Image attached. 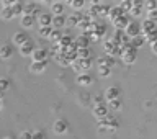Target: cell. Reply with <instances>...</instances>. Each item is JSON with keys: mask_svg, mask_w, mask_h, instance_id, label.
Returning a JSON list of instances; mask_svg holds the SVG:
<instances>
[{"mask_svg": "<svg viewBox=\"0 0 157 139\" xmlns=\"http://www.w3.org/2000/svg\"><path fill=\"white\" fill-rule=\"evenodd\" d=\"M72 43H74V39H72L71 36H67V34H62V38L59 39V43H57V44H59V46H61L62 49H67Z\"/></svg>", "mask_w": 157, "mask_h": 139, "instance_id": "cell-30", "label": "cell"}, {"mask_svg": "<svg viewBox=\"0 0 157 139\" xmlns=\"http://www.w3.org/2000/svg\"><path fill=\"white\" fill-rule=\"evenodd\" d=\"M12 3H13V2H10V0H3V2H2V7H12Z\"/></svg>", "mask_w": 157, "mask_h": 139, "instance_id": "cell-52", "label": "cell"}, {"mask_svg": "<svg viewBox=\"0 0 157 139\" xmlns=\"http://www.w3.org/2000/svg\"><path fill=\"white\" fill-rule=\"evenodd\" d=\"M146 41H144V36H142V34H139V36H134V38H131L129 39V44L134 49H137V48H141L142 44H144Z\"/></svg>", "mask_w": 157, "mask_h": 139, "instance_id": "cell-29", "label": "cell"}, {"mask_svg": "<svg viewBox=\"0 0 157 139\" xmlns=\"http://www.w3.org/2000/svg\"><path fill=\"white\" fill-rule=\"evenodd\" d=\"M108 105H110L113 110H121V106H123V103L120 98H116V100H111V102H108Z\"/></svg>", "mask_w": 157, "mask_h": 139, "instance_id": "cell-43", "label": "cell"}, {"mask_svg": "<svg viewBox=\"0 0 157 139\" xmlns=\"http://www.w3.org/2000/svg\"><path fill=\"white\" fill-rule=\"evenodd\" d=\"M144 41H147L149 44L155 43V41H157V29H154V31H151V33L144 34Z\"/></svg>", "mask_w": 157, "mask_h": 139, "instance_id": "cell-35", "label": "cell"}, {"mask_svg": "<svg viewBox=\"0 0 157 139\" xmlns=\"http://www.w3.org/2000/svg\"><path fill=\"white\" fill-rule=\"evenodd\" d=\"M131 7H132V2H129V0H123V2L120 3V8L123 10L124 13H128L131 10Z\"/></svg>", "mask_w": 157, "mask_h": 139, "instance_id": "cell-41", "label": "cell"}, {"mask_svg": "<svg viewBox=\"0 0 157 139\" xmlns=\"http://www.w3.org/2000/svg\"><path fill=\"white\" fill-rule=\"evenodd\" d=\"M20 139H31V131H23L20 134Z\"/></svg>", "mask_w": 157, "mask_h": 139, "instance_id": "cell-49", "label": "cell"}, {"mask_svg": "<svg viewBox=\"0 0 157 139\" xmlns=\"http://www.w3.org/2000/svg\"><path fill=\"white\" fill-rule=\"evenodd\" d=\"M121 59L124 64H132L136 61V52H124V54H121Z\"/></svg>", "mask_w": 157, "mask_h": 139, "instance_id": "cell-33", "label": "cell"}, {"mask_svg": "<svg viewBox=\"0 0 157 139\" xmlns=\"http://www.w3.org/2000/svg\"><path fill=\"white\" fill-rule=\"evenodd\" d=\"M98 75H100V77H110L111 75V69L105 67V66H100V67H98Z\"/></svg>", "mask_w": 157, "mask_h": 139, "instance_id": "cell-38", "label": "cell"}, {"mask_svg": "<svg viewBox=\"0 0 157 139\" xmlns=\"http://www.w3.org/2000/svg\"><path fill=\"white\" fill-rule=\"evenodd\" d=\"M74 44L77 46V49L90 48V41H88V38H85V36H78V38H77V41H74Z\"/></svg>", "mask_w": 157, "mask_h": 139, "instance_id": "cell-24", "label": "cell"}, {"mask_svg": "<svg viewBox=\"0 0 157 139\" xmlns=\"http://www.w3.org/2000/svg\"><path fill=\"white\" fill-rule=\"evenodd\" d=\"M92 103H93V106L103 105V98H101L100 95H97V97H93V100H92Z\"/></svg>", "mask_w": 157, "mask_h": 139, "instance_id": "cell-47", "label": "cell"}, {"mask_svg": "<svg viewBox=\"0 0 157 139\" xmlns=\"http://www.w3.org/2000/svg\"><path fill=\"white\" fill-rule=\"evenodd\" d=\"M66 25V17L64 15H59V17H52V21H51V28L52 29H59Z\"/></svg>", "mask_w": 157, "mask_h": 139, "instance_id": "cell-17", "label": "cell"}, {"mask_svg": "<svg viewBox=\"0 0 157 139\" xmlns=\"http://www.w3.org/2000/svg\"><path fill=\"white\" fill-rule=\"evenodd\" d=\"M51 31H52V28H51V26L39 28V36H43V38H49V36H51Z\"/></svg>", "mask_w": 157, "mask_h": 139, "instance_id": "cell-42", "label": "cell"}, {"mask_svg": "<svg viewBox=\"0 0 157 139\" xmlns=\"http://www.w3.org/2000/svg\"><path fill=\"white\" fill-rule=\"evenodd\" d=\"M100 3L101 2H90V10H88V13H87V17H90L92 20L95 18V17H98L100 15Z\"/></svg>", "mask_w": 157, "mask_h": 139, "instance_id": "cell-15", "label": "cell"}, {"mask_svg": "<svg viewBox=\"0 0 157 139\" xmlns=\"http://www.w3.org/2000/svg\"><path fill=\"white\" fill-rule=\"evenodd\" d=\"M121 15H124V12L120 8V5H115V7L110 8V13H108V18H110V21H115L118 17H121Z\"/></svg>", "mask_w": 157, "mask_h": 139, "instance_id": "cell-18", "label": "cell"}, {"mask_svg": "<svg viewBox=\"0 0 157 139\" xmlns=\"http://www.w3.org/2000/svg\"><path fill=\"white\" fill-rule=\"evenodd\" d=\"M71 67H72V69H74V71H75L77 74H78V75H80V74H83V71H82V67H80V64H78L77 59H75V61H74V62L71 64Z\"/></svg>", "mask_w": 157, "mask_h": 139, "instance_id": "cell-46", "label": "cell"}, {"mask_svg": "<svg viewBox=\"0 0 157 139\" xmlns=\"http://www.w3.org/2000/svg\"><path fill=\"white\" fill-rule=\"evenodd\" d=\"M33 51H34V44H33L31 41H29V39H28V41L25 43V44H21V46H20V54H21L23 57L31 56Z\"/></svg>", "mask_w": 157, "mask_h": 139, "instance_id": "cell-9", "label": "cell"}, {"mask_svg": "<svg viewBox=\"0 0 157 139\" xmlns=\"http://www.w3.org/2000/svg\"><path fill=\"white\" fill-rule=\"evenodd\" d=\"M151 49H152V52H154V54H157V41L151 44Z\"/></svg>", "mask_w": 157, "mask_h": 139, "instance_id": "cell-51", "label": "cell"}, {"mask_svg": "<svg viewBox=\"0 0 157 139\" xmlns=\"http://www.w3.org/2000/svg\"><path fill=\"white\" fill-rule=\"evenodd\" d=\"M98 128H100V131H105V129L115 131V129H118V128H120V121H118L113 115H110V113H108V115L103 118V120L98 121Z\"/></svg>", "mask_w": 157, "mask_h": 139, "instance_id": "cell-1", "label": "cell"}, {"mask_svg": "<svg viewBox=\"0 0 157 139\" xmlns=\"http://www.w3.org/2000/svg\"><path fill=\"white\" fill-rule=\"evenodd\" d=\"M155 10H157V2H155Z\"/></svg>", "mask_w": 157, "mask_h": 139, "instance_id": "cell-55", "label": "cell"}, {"mask_svg": "<svg viewBox=\"0 0 157 139\" xmlns=\"http://www.w3.org/2000/svg\"><path fill=\"white\" fill-rule=\"evenodd\" d=\"M26 41H28V34H25L23 31H18V33L13 34V43L17 44L18 48L21 46V44H25Z\"/></svg>", "mask_w": 157, "mask_h": 139, "instance_id": "cell-19", "label": "cell"}, {"mask_svg": "<svg viewBox=\"0 0 157 139\" xmlns=\"http://www.w3.org/2000/svg\"><path fill=\"white\" fill-rule=\"evenodd\" d=\"M48 56H49V52H48V49H44V48H34V51L31 54V59H33V62H44V61H48Z\"/></svg>", "mask_w": 157, "mask_h": 139, "instance_id": "cell-3", "label": "cell"}, {"mask_svg": "<svg viewBox=\"0 0 157 139\" xmlns=\"http://www.w3.org/2000/svg\"><path fill=\"white\" fill-rule=\"evenodd\" d=\"M123 36H124V31H121V29H116L115 31V34L113 36H110L108 39L113 43V44H116V46H120L121 44V39H123Z\"/></svg>", "mask_w": 157, "mask_h": 139, "instance_id": "cell-25", "label": "cell"}, {"mask_svg": "<svg viewBox=\"0 0 157 139\" xmlns=\"http://www.w3.org/2000/svg\"><path fill=\"white\" fill-rule=\"evenodd\" d=\"M31 139H44V133L43 131H34V133H31Z\"/></svg>", "mask_w": 157, "mask_h": 139, "instance_id": "cell-48", "label": "cell"}, {"mask_svg": "<svg viewBox=\"0 0 157 139\" xmlns=\"http://www.w3.org/2000/svg\"><path fill=\"white\" fill-rule=\"evenodd\" d=\"M78 64H80V67H82V71H87V69H90L92 67V57H88V59H77Z\"/></svg>", "mask_w": 157, "mask_h": 139, "instance_id": "cell-34", "label": "cell"}, {"mask_svg": "<svg viewBox=\"0 0 157 139\" xmlns=\"http://www.w3.org/2000/svg\"><path fill=\"white\" fill-rule=\"evenodd\" d=\"M36 12H38V5L34 2H26L23 5V15H33V17H36Z\"/></svg>", "mask_w": 157, "mask_h": 139, "instance_id": "cell-13", "label": "cell"}, {"mask_svg": "<svg viewBox=\"0 0 157 139\" xmlns=\"http://www.w3.org/2000/svg\"><path fill=\"white\" fill-rule=\"evenodd\" d=\"M74 10H77V12H80V8L85 5V2H82V0H71V2H67Z\"/></svg>", "mask_w": 157, "mask_h": 139, "instance_id": "cell-39", "label": "cell"}, {"mask_svg": "<svg viewBox=\"0 0 157 139\" xmlns=\"http://www.w3.org/2000/svg\"><path fill=\"white\" fill-rule=\"evenodd\" d=\"M146 20H149V21H152V23H157V10H149Z\"/></svg>", "mask_w": 157, "mask_h": 139, "instance_id": "cell-44", "label": "cell"}, {"mask_svg": "<svg viewBox=\"0 0 157 139\" xmlns=\"http://www.w3.org/2000/svg\"><path fill=\"white\" fill-rule=\"evenodd\" d=\"M123 31H124V34L128 38H134V36H139L141 34V29H139V23H136V21H129V25H128V26L123 29Z\"/></svg>", "mask_w": 157, "mask_h": 139, "instance_id": "cell-4", "label": "cell"}, {"mask_svg": "<svg viewBox=\"0 0 157 139\" xmlns=\"http://www.w3.org/2000/svg\"><path fill=\"white\" fill-rule=\"evenodd\" d=\"M0 108H2V97H0Z\"/></svg>", "mask_w": 157, "mask_h": 139, "instance_id": "cell-53", "label": "cell"}, {"mask_svg": "<svg viewBox=\"0 0 157 139\" xmlns=\"http://www.w3.org/2000/svg\"><path fill=\"white\" fill-rule=\"evenodd\" d=\"M49 38H51V41H54V43L57 44L59 39L62 38V33L59 31V29H52V31H51V36H49Z\"/></svg>", "mask_w": 157, "mask_h": 139, "instance_id": "cell-40", "label": "cell"}, {"mask_svg": "<svg viewBox=\"0 0 157 139\" xmlns=\"http://www.w3.org/2000/svg\"><path fill=\"white\" fill-rule=\"evenodd\" d=\"M38 21H39V28H44V26H51V21H52V15H51V13H43V15H39Z\"/></svg>", "mask_w": 157, "mask_h": 139, "instance_id": "cell-16", "label": "cell"}, {"mask_svg": "<svg viewBox=\"0 0 157 139\" xmlns=\"http://www.w3.org/2000/svg\"><path fill=\"white\" fill-rule=\"evenodd\" d=\"M116 98H120V88H116V87L106 88V92H105V100H106V102H111V100H116Z\"/></svg>", "mask_w": 157, "mask_h": 139, "instance_id": "cell-12", "label": "cell"}, {"mask_svg": "<svg viewBox=\"0 0 157 139\" xmlns=\"http://www.w3.org/2000/svg\"><path fill=\"white\" fill-rule=\"evenodd\" d=\"M103 49H105L106 56L110 57H116V56H121V51H120V46H116V44H113L110 39H105L103 41Z\"/></svg>", "mask_w": 157, "mask_h": 139, "instance_id": "cell-2", "label": "cell"}, {"mask_svg": "<svg viewBox=\"0 0 157 139\" xmlns=\"http://www.w3.org/2000/svg\"><path fill=\"white\" fill-rule=\"evenodd\" d=\"M88 57H92V51H90V48L77 49V59H88Z\"/></svg>", "mask_w": 157, "mask_h": 139, "instance_id": "cell-32", "label": "cell"}, {"mask_svg": "<svg viewBox=\"0 0 157 139\" xmlns=\"http://www.w3.org/2000/svg\"><path fill=\"white\" fill-rule=\"evenodd\" d=\"M8 87H10V80H8V79H0V92L8 90Z\"/></svg>", "mask_w": 157, "mask_h": 139, "instance_id": "cell-45", "label": "cell"}, {"mask_svg": "<svg viewBox=\"0 0 157 139\" xmlns=\"http://www.w3.org/2000/svg\"><path fill=\"white\" fill-rule=\"evenodd\" d=\"M34 21H36V17H33V15H21V26L23 28H31Z\"/></svg>", "mask_w": 157, "mask_h": 139, "instance_id": "cell-21", "label": "cell"}, {"mask_svg": "<svg viewBox=\"0 0 157 139\" xmlns=\"http://www.w3.org/2000/svg\"><path fill=\"white\" fill-rule=\"evenodd\" d=\"M54 59L57 61L59 66H71V62L66 59V56H64V54H56V56H54Z\"/></svg>", "mask_w": 157, "mask_h": 139, "instance_id": "cell-37", "label": "cell"}, {"mask_svg": "<svg viewBox=\"0 0 157 139\" xmlns=\"http://www.w3.org/2000/svg\"><path fill=\"white\" fill-rule=\"evenodd\" d=\"M111 23L115 25V28H116V29H121V31H123V29H124L128 25H129V15H128V13L121 15V17H118L115 21H111Z\"/></svg>", "mask_w": 157, "mask_h": 139, "instance_id": "cell-6", "label": "cell"}, {"mask_svg": "<svg viewBox=\"0 0 157 139\" xmlns=\"http://www.w3.org/2000/svg\"><path fill=\"white\" fill-rule=\"evenodd\" d=\"M92 115L97 118L98 121L103 120L106 115H108V108L105 105H98V106H93V110H92Z\"/></svg>", "mask_w": 157, "mask_h": 139, "instance_id": "cell-7", "label": "cell"}, {"mask_svg": "<svg viewBox=\"0 0 157 139\" xmlns=\"http://www.w3.org/2000/svg\"><path fill=\"white\" fill-rule=\"evenodd\" d=\"M5 139H13V137H10V136H8V137H5Z\"/></svg>", "mask_w": 157, "mask_h": 139, "instance_id": "cell-54", "label": "cell"}, {"mask_svg": "<svg viewBox=\"0 0 157 139\" xmlns=\"http://www.w3.org/2000/svg\"><path fill=\"white\" fill-rule=\"evenodd\" d=\"M146 7H147V12H149V10H155V2L149 0V2H146Z\"/></svg>", "mask_w": 157, "mask_h": 139, "instance_id": "cell-50", "label": "cell"}, {"mask_svg": "<svg viewBox=\"0 0 157 139\" xmlns=\"http://www.w3.org/2000/svg\"><path fill=\"white\" fill-rule=\"evenodd\" d=\"M13 56V49L10 44H3L2 48H0V57L2 59H10Z\"/></svg>", "mask_w": 157, "mask_h": 139, "instance_id": "cell-23", "label": "cell"}, {"mask_svg": "<svg viewBox=\"0 0 157 139\" xmlns=\"http://www.w3.org/2000/svg\"><path fill=\"white\" fill-rule=\"evenodd\" d=\"M69 129V123L66 120H56L52 125V131L56 133V134H64V133H67Z\"/></svg>", "mask_w": 157, "mask_h": 139, "instance_id": "cell-5", "label": "cell"}, {"mask_svg": "<svg viewBox=\"0 0 157 139\" xmlns=\"http://www.w3.org/2000/svg\"><path fill=\"white\" fill-rule=\"evenodd\" d=\"M110 8H111L110 3H106V2L100 3V17H108V13H110Z\"/></svg>", "mask_w": 157, "mask_h": 139, "instance_id": "cell-36", "label": "cell"}, {"mask_svg": "<svg viewBox=\"0 0 157 139\" xmlns=\"http://www.w3.org/2000/svg\"><path fill=\"white\" fill-rule=\"evenodd\" d=\"M46 67H48V61H44V62H31V66H29V72L41 74V72L46 71Z\"/></svg>", "mask_w": 157, "mask_h": 139, "instance_id": "cell-11", "label": "cell"}, {"mask_svg": "<svg viewBox=\"0 0 157 139\" xmlns=\"http://www.w3.org/2000/svg\"><path fill=\"white\" fill-rule=\"evenodd\" d=\"M0 18L5 20V21H8V20L15 18L13 13H12V8H10V7H2V10H0Z\"/></svg>", "mask_w": 157, "mask_h": 139, "instance_id": "cell-27", "label": "cell"}, {"mask_svg": "<svg viewBox=\"0 0 157 139\" xmlns=\"http://www.w3.org/2000/svg\"><path fill=\"white\" fill-rule=\"evenodd\" d=\"M77 83L78 85L87 87V85H92L93 83V79L88 75V74H80V75H77Z\"/></svg>", "mask_w": 157, "mask_h": 139, "instance_id": "cell-20", "label": "cell"}, {"mask_svg": "<svg viewBox=\"0 0 157 139\" xmlns=\"http://www.w3.org/2000/svg\"><path fill=\"white\" fill-rule=\"evenodd\" d=\"M12 13H13V17H18V15H23V3L21 2H13L12 3Z\"/></svg>", "mask_w": 157, "mask_h": 139, "instance_id": "cell-31", "label": "cell"}, {"mask_svg": "<svg viewBox=\"0 0 157 139\" xmlns=\"http://www.w3.org/2000/svg\"><path fill=\"white\" fill-rule=\"evenodd\" d=\"M115 62H116V59L115 57H110V56H105V57H98L97 59V64H98V67L100 66H105V67H113L115 66Z\"/></svg>", "mask_w": 157, "mask_h": 139, "instance_id": "cell-14", "label": "cell"}, {"mask_svg": "<svg viewBox=\"0 0 157 139\" xmlns=\"http://www.w3.org/2000/svg\"><path fill=\"white\" fill-rule=\"evenodd\" d=\"M92 21H93V20H92L90 17H87V15H83V18L80 20V21H78V25H77V26L80 28L82 31H87V29L90 28V23H92Z\"/></svg>", "mask_w": 157, "mask_h": 139, "instance_id": "cell-26", "label": "cell"}, {"mask_svg": "<svg viewBox=\"0 0 157 139\" xmlns=\"http://www.w3.org/2000/svg\"><path fill=\"white\" fill-rule=\"evenodd\" d=\"M139 29H141V34L144 36V34L151 33V31H154V29H155V23L149 21V20H144V21L139 25Z\"/></svg>", "mask_w": 157, "mask_h": 139, "instance_id": "cell-10", "label": "cell"}, {"mask_svg": "<svg viewBox=\"0 0 157 139\" xmlns=\"http://www.w3.org/2000/svg\"><path fill=\"white\" fill-rule=\"evenodd\" d=\"M51 13H52V17H59V15H62L64 13V3L62 2L51 3Z\"/></svg>", "mask_w": 157, "mask_h": 139, "instance_id": "cell-22", "label": "cell"}, {"mask_svg": "<svg viewBox=\"0 0 157 139\" xmlns=\"http://www.w3.org/2000/svg\"><path fill=\"white\" fill-rule=\"evenodd\" d=\"M141 13H142V3L141 2H132V7L129 10V15H132V17H139Z\"/></svg>", "mask_w": 157, "mask_h": 139, "instance_id": "cell-28", "label": "cell"}, {"mask_svg": "<svg viewBox=\"0 0 157 139\" xmlns=\"http://www.w3.org/2000/svg\"><path fill=\"white\" fill-rule=\"evenodd\" d=\"M83 18V13L82 12H75V13H72L71 17H67L66 18V25L67 26H77L78 21Z\"/></svg>", "mask_w": 157, "mask_h": 139, "instance_id": "cell-8", "label": "cell"}]
</instances>
